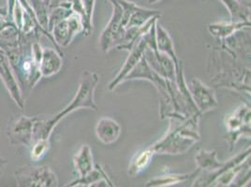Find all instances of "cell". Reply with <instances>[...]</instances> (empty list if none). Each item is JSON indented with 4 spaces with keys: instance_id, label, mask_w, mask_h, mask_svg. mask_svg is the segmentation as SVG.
<instances>
[{
    "instance_id": "obj_1",
    "label": "cell",
    "mask_w": 251,
    "mask_h": 187,
    "mask_svg": "<svg viewBox=\"0 0 251 187\" xmlns=\"http://www.w3.org/2000/svg\"><path fill=\"white\" fill-rule=\"evenodd\" d=\"M201 115H193L183 119L181 124L176 123L175 118V126L170 127L167 134L151 146L155 154L159 155H180L186 153L197 141H199V120Z\"/></svg>"
},
{
    "instance_id": "obj_2",
    "label": "cell",
    "mask_w": 251,
    "mask_h": 187,
    "mask_svg": "<svg viewBox=\"0 0 251 187\" xmlns=\"http://www.w3.org/2000/svg\"><path fill=\"white\" fill-rule=\"evenodd\" d=\"M98 83H99V76L97 73L91 72L89 70L83 72L79 89L75 94L74 99L72 100V102L57 115H54L53 117H49L48 123L52 129L66 115L74 113L76 110L84 109V108L94 110V111L98 110V107L95 103L94 100L95 90Z\"/></svg>"
},
{
    "instance_id": "obj_3",
    "label": "cell",
    "mask_w": 251,
    "mask_h": 187,
    "mask_svg": "<svg viewBox=\"0 0 251 187\" xmlns=\"http://www.w3.org/2000/svg\"><path fill=\"white\" fill-rule=\"evenodd\" d=\"M14 178L19 187H58V179L48 166H19L14 171Z\"/></svg>"
},
{
    "instance_id": "obj_4",
    "label": "cell",
    "mask_w": 251,
    "mask_h": 187,
    "mask_svg": "<svg viewBox=\"0 0 251 187\" xmlns=\"http://www.w3.org/2000/svg\"><path fill=\"white\" fill-rule=\"evenodd\" d=\"M38 116L21 115L12 118L7 125V136L13 146L30 147L34 140L35 125Z\"/></svg>"
},
{
    "instance_id": "obj_5",
    "label": "cell",
    "mask_w": 251,
    "mask_h": 187,
    "mask_svg": "<svg viewBox=\"0 0 251 187\" xmlns=\"http://www.w3.org/2000/svg\"><path fill=\"white\" fill-rule=\"evenodd\" d=\"M114 11L111 20L100 38V47L103 52H109L110 50L116 48L121 41L125 29L122 27V14L123 11L117 0H110Z\"/></svg>"
},
{
    "instance_id": "obj_6",
    "label": "cell",
    "mask_w": 251,
    "mask_h": 187,
    "mask_svg": "<svg viewBox=\"0 0 251 187\" xmlns=\"http://www.w3.org/2000/svg\"><path fill=\"white\" fill-rule=\"evenodd\" d=\"M82 31H84L82 19L74 12L68 18L54 24L51 30V35L54 43L60 48L70 45L75 36Z\"/></svg>"
},
{
    "instance_id": "obj_7",
    "label": "cell",
    "mask_w": 251,
    "mask_h": 187,
    "mask_svg": "<svg viewBox=\"0 0 251 187\" xmlns=\"http://www.w3.org/2000/svg\"><path fill=\"white\" fill-rule=\"evenodd\" d=\"M0 79L4 83L7 91L11 95L14 103L20 110L25 109V97L22 91L21 87L13 72L10 61L3 49L0 47Z\"/></svg>"
},
{
    "instance_id": "obj_8",
    "label": "cell",
    "mask_w": 251,
    "mask_h": 187,
    "mask_svg": "<svg viewBox=\"0 0 251 187\" xmlns=\"http://www.w3.org/2000/svg\"><path fill=\"white\" fill-rule=\"evenodd\" d=\"M226 126L230 134V150L241 136L251 138V109L246 105H241L227 119Z\"/></svg>"
},
{
    "instance_id": "obj_9",
    "label": "cell",
    "mask_w": 251,
    "mask_h": 187,
    "mask_svg": "<svg viewBox=\"0 0 251 187\" xmlns=\"http://www.w3.org/2000/svg\"><path fill=\"white\" fill-rule=\"evenodd\" d=\"M188 89L193 103L201 115L219 106L215 91L199 79H192L188 84Z\"/></svg>"
},
{
    "instance_id": "obj_10",
    "label": "cell",
    "mask_w": 251,
    "mask_h": 187,
    "mask_svg": "<svg viewBox=\"0 0 251 187\" xmlns=\"http://www.w3.org/2000/svg\"><path fill=\"white\" fill-rule=\"evenodd\" d=\"M144 57L148 66L155 72L168 81L176 83V67L170 56L159 52L157 49H151L147 46L144 52Z\"/></svg>"
},
{
    "instance_id": "obj_11",
    "label": "cell",
    "mask_w": 251,
    "mask_h": 187,
    "mask_svg": "<svg viewBox=\"0 0 251 187\" xmlns=\"http://www.w3.org/2000/svg\"><path fill=\"white\" fill-rule=\"evenodd\" d=\"M147 32L137 40L132 48L129 50V55L126 58L123 67L121 68L120 71L116 75L115 79L109 84V90H114L119 83H123L126 76L134 69V67L143 57L145 50L147 47Z\"/></svg>"
},
{
    "instance_id": "obj_12",
    "label": "cell",
    "mask_w": 251,
    "mask_h": 187,
    "mask_svg": "<svg viewBox=\"0 0 251 187\" xmlns=\"http://www.w3.org/2000/svg\"><path fill=\"white\" fill-rule=\"evenodd\" d=\"M62 54L52 48H42L40 60V71L42 77H52L60 71L62 68Z\"/></svg>"
},
{
    "instance_id": "obj_13",
    "label": "cell",
    "mask_w": 251,
    "mask_h": 187,
    "mask_svg": "<svg viewBox=\"0 0 251 187\" xmlns=\"http://www.w3.org/2000/svg\"><path fill=\"white\" fill-rule=\"evenodd\" d=\"M96 134L103 144L115 142L121 134V126L112 118H101L96 126Z\"/></svg>"
},
{
    "instance_id": "obj_14",
    "label": "cell",
    "mask_w": 251,
    "mask_h": 187,
    "mask_svg": "<svg viewBox=\"0 0 251 187\" xmlns=\"http://www.w3.org/2000/svg\"><path fill=\"white\" fill-rule=\"evenodd\" d=\"M156 42H157V49L159 52H163L170 56L173 61L176 64V70L180 66V61L178 60L176 53L175 52L174 42L169 35L167 30H165L162 25L156 23Z\"/></svg>"
},
{
    "instance_id": "obj_15",
    "label": "cell",
    "mask_w": 251,
    "mask_h": 187,
    "mask_svg": "<svg viewBox=\"0 0 251 187\" xmlns=\"http://www.w3.org/2000/svg\"><path fill=\"white\" fill-rule=\"evenodd\" d=\"M250 156H251V147H250L246 152L241 153V154L237 155L235 157L231 158L229 161H227L226 164H225V166H223L220 170L209 173V174L206 175V176L200 177L198 180L195 181L193 187H211L212 183L215 181V179H216L217 177L220 175L221 172H223L224 170H226V169H228V168H230V167L239 165L242 162H244L247 158H249Z\"/></svg>"
},
{
    "instance_id": "obj_16",
    "label": "cell",
    "mask_w": 251,
    "mask_h": 187,
    "mask_svg": "<svg viewBox=\"0 0 251 187\" xmlns=\"http://www.w3.org/2000/svg\"><path fill=\"white\" fill-rule=\"evenodd\" d=\"M246 27H251L250 23H216L213 24H209L208 30L212 36L220 39L225 40L226 38L230 37L232 34L238 30H242Z\"/></svg>"
},
{
    "instance_id": "obj_17",
    "label": "cell",
    "mask_w": 251,
    "mask_h": 187,
    "mask_svg": "<svg viewBox=\"0 0 251 187\" xmlns=\"http://www.w3.org/2000/svg\"><path fill=\"white\" fill-rule=\"evenodd\" d=\"M196 164L201 170L204 169L209 173L218 171L225 166L226 162H220L217 159V152H208L205 150H200L195 156Z\"/></svg>"
},
{
    "instance_id": "obj_18",
    "label": "cell",
    "mask_w": 251,
    "mask_h": 187,
    "mask_svg": "<svg viewBox=\"0 0 251 187\" xmlns=\"http://www.w3.org/2000/svg\"><path fill=\"white\" fill-rule=\"evenodd\" d=\"M74 166L77 169L80 178L85 176L93 169V156L90 147L84 144L74 158Z\"/></svg>"
},
{
    "instance_id": "obj_19",
    "label": "cell",
    "mask_w": 251,
    "mask_h": 187,
    "mask_svg": "<svg viewBox=\"0 0 251 187\" xmlns=\"http://www.w3.org/2000/svg\"><path fill=\"white\" fill-rule=\"evenodd\" d=\"M227 8L232 23H250L251 8L242 5L237 0H220Z\"/></svg>"
},
{
    "instance_id": "obj_20",
    "label": "cell",
    "mask_w": 251,
    "mask_h": 187,
    "mask_svg": "<svg viewBox=\"0 0 251 187\" xmlns=\"http://www.w3.org/2000/svg\"><path fill=\"white\" fill-rule=\"evenodd\" d=\"M103 180L108 181L109 183H112L109 180L107 174L103 171V169L101 168V166L97 164L96 167H93V169L90 172H88L85 176L83 177V178H79L78 180H76L73 183H71L70 185H68V187H78V186L95 187V185H96V187H99V184L100 182H102ZM100 186L101 187L100 184Z\"/></svg>"
},
{
    "instance_id": "obj_21",
    "label": "cell",
    "mask_w": 251,
    "mask_h": 187,
    "mask_svg": "<svg viewBox=\"0 0 251 187\" xmlns=\"http://www.w3.org/2000/svg\"><path fill=\"white\" fill-rule=\"evenodd\" d=\"M155 16H160V12L157 10H148L137 5L134 11H132L128 21L126 24V28L130 27H141L147 21Z\"/></svg>"
},
{
    "instance_id": "obj_22",
    "label": "cell",
    "mask_w": 251,
    "mask_h": 187,
    "mask_svg": "<svg viewBox=\"0 0 251 187\" xmlns=\"http://www.w3.org/2000/svg\"><path fill=\"white\" fill-rule=\"evenodd\" d=\"M201 169L198 168L196 171L187 173V174H170V175H162V176L156 177L152 180H150L147 183V187H169L177 185L180 183L186 182L191 177L197 176L199 174Z\"/></svg>"
},
{
    "instance_id": "obj_23",
    "label": "cell",
    "mask_w": 251,
    "mask_h": 187,
    "mask_svg": "<svg viewBox=\"0 0 251 187\" xmlns=\"http://www.w3.org/2000/svg\"><path fill=\"white\" fill-rule=\"evenodd\" d=\"M154 154L155 153H154V151L152 150L151 147H149V148H147V150L137 154L135 157L132 159L130 165L128 166V170H127L128 176L135 177L141 171L146 169V167L151 162Z\"/></svg>"
},
{
    "instance_id": "obj_24",
    "label": "cell",
    "mask_w": 251,
    "mask_h": 187,
    "mask_svg": "<svg viewBox=\"0 0 251 187\" xmlns=\"http://www.w3.org/2000/svg\"><path fill=\"white\" fill-rule=\"evenodd\" d=\"M34 12L36 19L43 29L48 31V20L50 8L44 0H28L26 1ZM49 32V31H48Z\"/></svg>"
},
{
    "instance_id": "obj_25",
    "label": "cell",
    "mask_w": 251,
    "mask_h": 187,
    "mask_svg": "<svg viewBox=\"0 0 251 187\" xmlns=\"http://www.w3.org/2000/svg\"><path fill=\"white\" fill-rule=\"evenodd\" d=\"M50 149V140L41 139L34 141L30 146V157L33 161H39Z\"/></svg>"
},
{
    "instance_id": "obj_26",
    "label": "cell",
    "mask_w": 251,
    "mask_h": 187,
    "mask_svg": "<svg viewBox=\"0 0 251 187\" xmlns=\"http://www.w3.org/2000/svg\"><path fill=\"white\" fill-rule=\"evenodd\" d=\"M7 165H8V161L6 159H4L2 156H0V177H2L3 175Z\"/></svg>"
},
{
    "instance_id": "obj_27",
    "label": "cell",
    "mask_w": 251,
    "mask_h": 187,
    "mask_svg": "<svg viewBox=\"0 0 251 187\" xmlns=\"http://www.w3.org/2000/svg\"><path fill=\"white\" fill-rule=\"evenodd\" d=\"M239 3H241L242 5L248 7V8H251V0H237Z\"/></svg>"
},
{
    "instance_id": "obj_28",
    "label": "cell",
    "mask_w": 251,
    "mask_h": 187,
    "mask_svg": "<svg viewBox=\"0 0 251 187\" xmlns=\"http://www.w3.org/2000/svg\"><path fill=\"white\" fill-rule=\"evenodd\" d=\"M158 1H160V0H148V2L150 3V4H154V3H157Z\"/></svg>"
}]
</instances>
